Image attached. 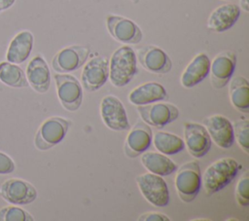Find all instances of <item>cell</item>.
I'll use <instances>...</instances> for the list:
<instances>
[{"label":"cell","instance_id":"30bf717a","mask_svg":"<svg viewBox=\"0 0 249 221\" xmlns=\"http://www.w3.org/2000/svg\"><path fill=\"white\" fill-rule=\"evenodd\" d=\"M89 47L73 45L58 51L52 59V67L57 73H69L85 64L89 55Z\"/></svg>","mask_w":249,"mask_h":221},{"label":"cell","instance_id":"5b68a950","mask_svg":"<svg viewBox=\"0 0 249 221\" xmlns=\"http://www.w3.org/2000/svg\"><path fill=\"white\" fill-rule=\"evenodd\" d=\"M138 189L144 199L157 207H163L169 203V191L162 176L145 172L135 179Z\"/></svg>","mask_w":249,"mask_h":221},{"label":"cell","instance_id":"e0dca14e","mask_svg":"<svg viewBox=\"0 0 249 221\" xmlns=\"http://www.w3.org/2000/svg\"><path fill=\"white\" fill-rule=\"evenodd\" d=\"M153 133L149 125L144 121L138 120L129 129L124 140V153L128 158L139 157L147 151L152 143Z\"/></svg>","mask_w":249,"mask_h":221},{"label":"cell","instance_id":"7402d4cb","mask_svg":"<svg viewBox=\"0 0 249 221\" xmlns=\"http://www.w3.org/2000/svg\"><path fill=\"white\" fill-rule=\"evenodd\" d=\"M167 96V92L161 84L158 82H147L132 89L127 98L131 104L140 106L164 100Z\"/></svg>","mask_w":249,"mask_h":221},{"label":"cell","instance_id":"1f68e13d","mask_svg":"<svg viewBox=\"0 0 249 221\" xmlns=\"http://www.w3.org/2000/svg\"><path fill=\"white\" fill-rule=\"evenodd\" d=\"M17 0H0V14L12 8Z\"/></svg>","mask_w":249,"mask_h":221},{"label":"cell","instance_id":"836d02e7","mask_svg":"<svg viewBox=\"0 0 249 221\" xmlns=\"http://www.w3.org/2000/svg\"><path fill=\"white\" fill-rule=\"evenodd\" d=\"M131 2H133V3H138L139 2V0H130Z\"/></svg>","mask_w":249,"mask_h":221},{"label":"cell","instance_id":"2e32d148","mask_svg":"<svg viewBox=\"0 0 249 221\" xmlns=\"http://www.w3.org/2000/svg\"><path fill=\"white\" fill-rule=\"evenodd\" d=\"M135 54L142 67L151 73L166 74L172 68V61L168 55L157 46H143Z\"/></svg>","mask_w":249,"mask_h":221},{"label":"cell","instance_id":"603a6c76","mask_svg":"<svg viewBox=\"0 0 249 221\" xmlns=\"http://www.w3.org/2000/svg\"><path fill=\"white\" fill-rule=\"evenodd\" d=\"M142 166L154 174L166 176L176 171L178 166L166 155L160 152H143L140 155Z\"/></svg>","mask_w":249,"mask_h":221},{"label":"cell","instance_id":"8992f818","mask_svg":"<svg viewBox=\"0 0 249 221\" xmlns=\"http://www.w3.org/2000/svg\"><path fill=\"white\" fill-rule=\"evenodd\" d=\"M53 78L57 97L62 107L70 112L77 111L83 101V87L79 80L68 73H56Z\"/></svg>","mask_w":249,"mask_h":221},{"label":"cell","instance_id":"277c9868","mask_svg":"<svg viewBox=\"0 0 249 221\" xmlns=\"http://www.w3.org/2000/svg\"><path fill=\"white\" fill-rule=\"evenodd\" d=\"M71 121L53 116L45 120L37 129L34 137V145L40 151H46L58 144L66 135Z\"/></svg>","mask_w":249,"mask_h":221},{"label":"cell","instance_id":"44dd1931","mask_svg":"<svg viewBox=\"0 0 249 221\" xmlns=\"http://www.w3.org/2000/svg\"><path fill=\"white\" fill-rule=\"evenodd\" d=\"M209 68L210 59L208 55L205 53H199L196 55L181 74V85L186 89L196 86L208 76Z\"/></svg>","mask_w":249,"mask_h":221},{"label":"cell","instance_id":"ffe728a7","mask_svg":"<svg viewBox=\"0 0 249 221\" xmlns=\"http://www.w3.org/2000/svg\"><path fill=\"white\" fill-rule=\"evenodd\" d=\"M240 16L239 6L231 3L215 8L207 18V28L214 32H225L231 28Z\"/></svg>","mask_w":249,"mask_h":221},{"label":"cell","instance_id":"4316f807","mask_svg":"<svg viewBox=\"0 0 249 221\" xmlns=\"http://www.w3.org/2000/svg\"><path fill=\"white\" fill-rule=\"evenodd\" d=\"M234 140L238 143L239 147L246 153H249V126L248 120L241 117L233 123Z\"/></svg>","mask_w":249,"mask_h":221},{"label":"cell","instance_id":"7c38bea8","mask_svg":"<svg viewBox=\"0 0 249 221\" xmlns=\"http://www.w3.org/2000/svg\"><path fill=\"white\" fill-rule=\"evenodd\" d=\"M85 63L81 74V85L88 92H95L108 80L109 60L104 55H96Z\"/></svg>","mask_w":249,"mask_h":221},{"label":"cell","instance_id":"9a60e30c","mask_svg":"<svg viewBox=\"0 0 249 221\" xmlns=\"http://www.w3.org/2000/svg\"><path fill=\"white\" fill-rule=\"evenodd\" d=\"M202 125L208 131L211 140L220 148L229 149L234 143L232 123L221 114L210 115L203 119Z\"/></svg>","mask_w":249,"mask_h":221},{"label":"cell","instance_id":"d6986e66","mask_svg":"<svg viewBox=\"0 0 249 221\" xmlns=\"http://www.w3.org/2000/svg\"><path fill=\"white\" fill-rule=\"evenodd\" d=\"M34 45V35L29 30L18 31L10 41L6 50V60L21 64L29 57Z\"/></svg>","mask_w":249,"mask_h":221},{"label":"cell","instance_id":"5bb4252c","mask_svg":"<svg viewBox=\"0 0 249 221\" xmlns=\"http://www.w3.org/2000/svg\"><path fill=\"white\" fill-rule=\"evenodd\" d=\"M236 65V55L232 51L219 53L210 61V82L213 88L222 89L231 79Z\"/></svg>","mask_w":249,"mask_h":221},{"label":"cell","instance_id":"83f0119b","mask_svg":"<svg viewBox=\"0 0 249 221\" xmlns=\"http://www.w3.org/2000/svg\"><path fill=\"white\" fill-rule=\"evenodd\" d=\"M34 217L18 205L11 204L0 209V221H33Z\"/></svg>","mask_w":249,"mask_h":221},{"label":"cell","instance_id":"484cf974","mask_svg":"<svg viewBox=\"0 0 249 221\" xmlns=\"http://www.w3.org/2000/svg\"><path fill=\"white\" fill-rule=\"evenodd\" d=\"M152 140L155 148L164 155H175L185 148L184 140L180 136L167 131H156Z\"/></svg>","mask_w":249,"mask_h":221},{"label":"cell","instance_id":"7a4b0ae2","mask_svg":"<svg viewBox=\"0 0 249 221\" xmlns=\"http://www.w3.org/2000/svg\"><path fill=\"white\" fill-rule=\"evenodd\" d=\"M137 57L134 50L127 46L118 48L109 59V80L115 87L126 86L137 72Z\"/></svg>","mask_w":249,"mask_h":221},{"label":"cell","instance_id":"8fae6325","mask_svg":"<svg viewBox=\"0 0 249 221\" xmlns=\"http://www.w3.org/2000/svg\"><path fill=\"white\" fill-rule=\"evenodd\" d=\"M106 27L110 35L120 43L136 45L142 41V30L134 21L127 18L108 15L106 17Z\"/></svg>","mask_w":249,"mask_h":221},{"label":"cell","instance_id":"4fadbf2b","mask_svg":"<svg viewBox=\"0 0 249 221\" xmlns=\"http://www.w3.org/2000/svg\"><path fill=\"white\" fill-rule=\"evenodd\" d=\"M184 144L189 154L196 159L204 157L211 148L212 140L205 127L198 123L185 122Z\"/></svg>","mask_w":249,"mask_h":221},{"label":"cell","instance_id":"f546056e","mask_svg":"<svg viewBox=\"0 0 249 221\" xmlns=\"http://www.w3.org/2000/svg\"><path fill=\"white\" fill-rule=\"evenodd\" d=\"M16 169L14 160L6 153L0 151V174H10Z\"/></svg>","mask_w":249,"mask_h":221},{"label":"cell","instance_id":"4dcf8cb0","mask_svg":"<svg viewBox=\"0 0 249 221\" xmlns=\"http://www.w3.org/2000/svg\"><path fill=\"white\" fill-rule=\"evenodd\" d=\"M137 220L139 221H170L171 219L164 213L158 211H150L141 214Z\"/></svg>","mask_w":249,"mask_h":221},{"label":"cell","instance_id":"ba28073f","mask_svg":"<svg viewBox=\"0 0 249 221\" xmlns=\"http://www.w3.org/2000/svg\"><path fill=\"white\" fill-rule=\"evenodd\" d=\"M100 116L104 125L112 130L124 131L130 129L124 104L113 94L105 95L101 99Z\"/></svg>","mask_w":249,"mask_h":221},{"label":"cell","instance_id":"f1b7e54d","mask_svg":"<svg viewBox=\"0 0 249 221\" xmlns=\"http://www.w3.org/2000/svg\"><path fill=\"white\" fill-rule=\"evenodd\" d=\"M235 201L242 206L247 207L249 205V173L245 170L241 175L235 186Z\"/></svg>","mask_w":249,"mask_h":221},{"label":"cell","instance_id":"3957f363","mask_svg":"<svg viewBox=\"0 0 249 221\" xmlns=\"http://www.w3.org/2000/svg\"><path fill=\"white\" fill-rule=\"evenodd\" d=\"M175 188L182 202L192 203L201 188V172L197 162L191 161L176 169Z\"/></svg>","mask_w":249,"mask_h":221},{"label":"cell","instance_id":"cb8c5ba5","mask_svg":"<svg viewBox=\"0 0 249 221\" xmlns=\"http://www.w3.org/2000/svg\"><path fill=\"white\" fill-rule=\"evenodd\" d=\"M229 94L231 103L239 112H249V82L244 76H235L230 80Z\"/></svg>","mask_w":249,"mask_h":221},{"label":"cell","instance_id":"d6a6232c","mask_svg":"<svg viewBox=\"0 0 249 221\" xmlns=\"http://www.w3.org/2000/svg\"><path fill=\"white\" fill-rule=\"evenodd\" d=\"M239 5H240V9L243 10L244 12H249V3L248 0H239Z\"/></svg>","mask_w":249,"mask_h":221},{"label":"cell","instance_id":"9c48e42d","mask_svg":"<svg viewBox=\"0 0 249 221\" xmlns=\"http://www.w3.org/2000/svg\"><path fill=\"white\" fill-rule=\"evenodd\" d=\"M0 196L11 204L25 205L33 203L38 193L30 182L19 178H10L0 185Z\"/></svg>","mask_w":249,"mask_h":221},{"label":"cell","instance_id":"d4e9b609","mask_svg":"<svg viewBox=\"0 0 249 221\" xmlns=\"http://www.w3.org/2000/svg\"><path fill=\"white\" fill-rule=\"evenodd\" d=\"M0 82L15 89L27 88L29 86L22 68L18 64L7 60L0 61Z\"/></svg>","mask_w":249,"mask_h":221},{"label":"cell","instance_id":"52a82bcc","mask_svg":"<svg viewBox=\"0 0 249 221\" xmlns=\"http://www.w3.org/2000/svg\"><path fill=\"white\" fill-rule=\"evenodd\" d=\"M136 110L147 125L155 128H163L179 117V109L169 102H153L136 106Z\"/></svg>","mask_w":249,"mask_h":221},{"label":"cell","instance_id":"ac0fdd59","mask_svg":"<svg viewBox=\"0 0 249 221\" xmlns=\"http://www.w3.org/2000/svg\"><path fill=\"white\" fill-rule=\"evenodd\" d=\"M25 76L28 85L39 93L48 92L51 86V71L45 58L36 55L27 63Z\"/></svg>","mask_w":249,"mask_h":221},{"label":"cell","instance_id":"6da1fadb","mask_svg":"<svg viewBox=\"0 0 249 221\" xmlns=\"http://www.w3.org/2000/svg\"><path fill=\"white\" fill-rule=\"evenodd\" d=\"M241 166L235 159L231 157L213 162L201 176V185L205 193L210 196L224 189L234 179Z\"/></svg>","mask_w":249,"mask_h":221}]
</instances>
